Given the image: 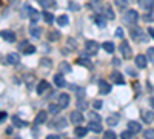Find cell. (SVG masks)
<instances>
[{
  "mask_svg": "<svg viewBox=\"0 0 154 139\" xmlns=\"http://www.w3.org/2000/svg\"><path fill=\"white\" fill-rule=\"evenodd\" d=\"M99 48H100V45L96 40H86L85 42V51H86L88 56H96L97 51H99Z\"/></svg>",
  "mask_w": 154,
  "mask_h": 139,
  "instance_id": "obj_1",
  "label": "cell"
},
{
  "mask_svg": "<svg viewBox=\"0 0 154 139\" xmlns=\"http://www.w3.org/2000/svg\"><path fill=\"white\" fill-rule=\"evenodd\" d=\"M137 19H139V14H137V11H134V9H128L123 14V22L126 25H136Z\"/></svg>",
  "mask_w": 154,
  "mask_h": 139,
  "instance_id": "obj_2",
  "label": "cell"
},
{
  "mask_svg": "<svg viewBox=\"0 0 154 139\" xmlns=\"http://www.w3.org/2000/svg\"><path fill=\"white\" fill-rule=\"evenodd\" d=\"M119 49H120V53H122L123 59H131L133 53H131V46L128 45V42H125V40H123V42L119 45Z\"/></svg>",
  "mask_w": 154,
  "mask_h": 139,
  "instance_id": "obj_3",
  "label": "cell"
},
{
  "mask_svg": "<svg viewBox=\"0 0 154 139\" xmlns=\"http://www.w3.org/2000/svg\"><path fill=\"white\" fill-rule=\"evenodd\" d=\"M69 119H71V122L74 124V125H77V124H82L83 122V115L80 111H72L71 115H69Z\"/></svg>",
  "mask_w": 154,
  "mask_h": 139,
  "instance_id": "obj_4",
  "label": "cell"
},
{
  "mask_svg": "<svg viewBox=\"0 0 154 139\" xmlns=\"http://www.w3.org/2000/svg\"><path fill=\"white\" fill-rule=\"evenodd\" d=\"M6 62L9 65H19L20 64V56L17 53H9L6 56Z\"/></svg>",
  "mask_w": 154,
  "mask_h": 139,
  "instance_id": "obj_5",
  "label": "cell"
},
{
  "mask_svg": "<svg viewBox=\"0 0 154 139\" xmlns=\"http://www.w3.org/2000/svg\"><path fill=\"white\" fill-rule=\"evenodd\" d=\"M69 94H66V93H62V94H59V105L62 107V108H66L68 105H69Z\"/></svg>",
  "mask_w": 154,
  "mask_h": 139,
  "instance_id": "obj_6",
  "label": "cell"
},
{
  "mask_svg": "<svg viewBox=\"0 0 154 139\" xmlns=\"http://www.w3.org/2000/svg\"><path fill=\"white\" fill-rule=\"evenodd\" d=\"M120 121V115L119 113H111V116H108L106 119V124L109 125V127H114V125H117Z\"/></svg>",
  "mask_w": 154,
  "mask_h": 139,
  "instance_id": "obj_7",
  "label": "cell"
},
{
  "mask_svg": "<svg viewBox=\"0 0 154 139\" xmlns=\"http://www.w3.org/2000/svg\"><path fill=\"white\" fill-rule=\"evenodd\" d=\"M137 2H139V6L143 11H149L154 8V0H137Z\"/></svg>",
  "mask_w": 154,
  "mask_h": 139,
  "instance_id": "obj_8",
  "label": "cell"
},
{
  "mask_svg": "<svg viewBox=\"0 0 154 139\" xmlns=\"http://www.w3.org/2000/svg\"><path fill=\"white\" fill-rule=\"evenodd\" d=\"M128 130L133 131L134 134L140 133V131H142V125H140L139 122H136V121H130V122H128Z\"/></svg>",
  "mask_w": 154,
  "mask_h": 139,
  "instance_id": "obj_9",
  "label": "cell"
},
{
  "mask_svg": "<svg viewBox=\"0 0 154 139\" xmlns=\"http://www.w3.org/2000/svg\"><path fill=\"white\" fill-rule=\"evenodd\" d=\"M99 91L102 94H108L111 91V85L106 81H99Z\"/></svg>",
  "mask_w": 154,
  "mask_h": 139,
  "instance_id": "obj_10",
  "label": "cell"
},
{
  "mask_svg": "<svg viewBox=\"0 0 154 139\" xmlns=\"http://www.w3.org/2000/svg\"><path fill=\"white\" fill-rule=\"evenodd\" d=\"M46 119H48V113L42 110V111H38V113H37V116H35L34 122H35V125H40V124L46 122Z\"/></svg>",
  "mask_w": 154,
  "mask_h": 139,
  "instance_id": "obj_11",
  "label": "cell"
},
{
  "mask_svg": "<svg viewBox=\"0 0 154 139\" xmlns=\"http://www.w3.org/2000/svg\"><path fill=\"white\" fill-rule=\"evenodd\" d=\"M20 49L23 51V54H32V53L35 51V46H34V45H29L28 42H23V43L20 45Z\"/></svg>",
  "mask_w": 154,
  "mask_h": 139,
  "instance_id": "obj_12",
  "label": "cell"
},
{
  "mask_svg": "<svg viewBox=\"0 0 154 139\" xmlns=\"http://www.w3.org/2000/svg\"><path fill=\"white\" fill-rule=\"evenodd\" d=\"M111 81H112L114 84H117V85H122V84H125L123 74H120L119 71H114V73L111 74Z\"/></svg>",
  "mask_w": 154,
  "mask_h": 139,
  "instance_id": "obj_13",
  "label": "cell"
},
{
  "mask_svg": "<svg viewBox=\"0 0 154 139\" xmlns=\"http://www.w3.org/2000/svg\"><path fill=\"white\" fill-rule=\"evenodd\" d=\"M131 37L134 40H137V42H142L143 40V33H142V30L140 28H133L131 30Z\"/></svg>",
  "mask_w": 154,
  "mask_h": 139,
  "instance_id": "obj_14",
  "label": "cell"
},
{
  "mask_svg": "<svg viewBox=\"0 0 154 139\" xmlns=\"http://www.w3.org/2000/svg\"><path fill=\"white\" fill-rule=\"evenodd\" d=\"M0 36H2L6 42H14V40H16V34L12 33V31H9V30L2 31V33H0Z\"/></svg>",
  "mask_w": 154,
  "mask_h": 139,
  "instance_id": "obj_15",
  "label": "cell"
},
{
  "mask_svg": "<svg viewBox=\"0 0 154 139\" xmlns=\"http://www.w3.org/2000/svg\"><path fill=\"white\" fill-rule=\"evenodd\" d=\"M102 14H103V17L108 19V20H112V19L116 17V16H114V11L111 9L109 5H105V6H103V11H102Z\"/></svg>",
  "mask_w": 154,
  "mask_h": 139,
  "instance_id": "obj_16",
  "label": "cell"
},
{
  "mask_svg": "<svg viewBox=\"0 0 154 139\" xmlns=\"http://www.w3.org/2000/svg\"><path fill=\"white\" fill-rule=\"evenodd\" d=\"M48 88H49V84H48L46 81H40V82L37 84V88H35V90H37V94H43V93L48 90Z\"/></svg>",
  "mask_w": 154,
  "mask_h": 139,
  "instance_id": "obj_17",
  "label": "cell"
},
{
  "mask_svg": "<svg viewBox=\"0 0 154 139\" xmlns=\"http://www.w3.org/2000/svg\"><path fill=\"white\" fill-rule=\"evenodd\" d=\"M88 130H91V131H94V133H100V131H102V125H100V122L89 121V124H88Z\"/></svg>",
  "mask_w": 154,
  "mask_h": 139,
  "instance_id": "obj_18",
  "label": "cell"
},
{
  "mask_svg": "<svg viewBox=\"0 0 154 139\" xmlns=\"http://www.w3.org/2000/svg\"><path fill=\"white\" fill-rule=\"evenodd\" d=\"M54 82H56V85H57L59 88H63V87L66 85V81H65V77H63V73L54 76Z\"/></svg>",
  "mask_w": 154,
  "mask_h": 139,
  "instance_id": "obj_19",
  "label": "cell"
},
{
  "mask_svg": "<svg viewBox=\"0 0 154 139\" xmlns=\"http://www.w3.org/2000/svg\"><path fill=\"white\" fill-rule=\"evenodd\" d=\"M136 65L139 68H145L146 67V56H143V54L136 56Z\"/></svg>",
  "mask_w": 154,
  "mask_h": 139,
  "instance_id": "obj_20",
  "label": "cell"
},
{
  "mask_svg": "<svg viewBox=\"0 0 154 139\" xmlns=\"http://www.w3.org/2000/svg\"><path fill=\"white\" fill-rule=\"evenodd\" d=\"M60 37H62V34L59 31H56V30H51L48 33V40H51V42H57Z\"/></svg>",
  "mask_w": 154,
  "mask_h": 139,
  "instance_id": "obj_21",
  "label": "cell"
},
{
  "mask_svg": "<svg viewBox=\"0 0 154 139\" xmlns=\"http://www.w3.org/2000/svg\"><path fill=\"white\" fill-rule=\"evenodd\" d=\"M37 2L43 8H54L56 6V0H37Z\"/></svg>",
  "mask_w": 154,
  "mask_h": 139,
  "instance_id": "obj_22",
  "label": "cell"
},
{
  "mask_svg": "<svg viewBox=\"0 0 154 139\" xmlns=\"http://www.w3.org/2000/svg\"><path fill=\"white\" fill-rule=\"evenodd\" d=\"M142 119H143V122H146V124L152 122V121H154V113H152V111H143V113H142Z\"/></svg>",
  "mask_w": 154,
  "mask_h": 139,
  "instance_id": "obj_23",
  "label": "cell"
},
{
  "mask_svg": "<svg viewBox=\"0 0 154 139\" xmlns=\"http://www.w3.org/2000/svg\"><path fill=\"white\" fill-rule=\"evenodd\" d=\"M74 133H75V136L77 137H83V136H86V133H88V128L86 127H75L74 128Z\"/></svg>",
  "mask_w": 154,
  "mask_h": 139,
  "instance_id": "obj_24",
  "label": "cell"
},
{
  "mask_svg": "<svg viewBox=\"0 0 154 139\" xmlns=\"http://www.w3.org/2000/svg\"><path fill=\"white\" fill-rule=\"evenodd\" d=\"M29 31H31V36L32 37H40V34H42V30L38 28V27H35V23H31V28H29Z\"/></svg>",
  "mask_w": 154,
  "mask_h": 139,
  "instance_id": "obj_25",
  "label": "cell"
},
{
  "mask_svg": "<svg viewBox=\"0 0 154 139\" xmlns=\"http://www.w3.org/2000/svg\"><path fill=\"white\" fill-rule=\"evenodd\" d=\"M77 64L82 65V67H86V68H91L93 67L91 65V60H89L88 57H79V59H77Z\"/></svg>",
  "mask_w": 154,
  "mask_h": 139,
  "instance_id": "obj_26",
  "label": "cell"
},
{
  "mask_svg": "<svg viewBox=\"0 0 154 139\" xmlns=\"http://www.w3.org/2000/svg\"><path fill=\"white\" fill-rule=\"evenodd\" d=\"M60 110H62V107L57 104H49V107H48V111L51 113V115H59V113H60Z\"/></svg>",
  "mask_w": 154,
  "mask_h": 139,
  "instance_id": "obj_27",
  "label": "cell"
},
{
  "mask_svg": "<svg viewBox=\"0 0 154 139\" xmlns=\"http://www.w3.org/2000/svg\"><path fill=\"white\" fill-rule=\"evenodd\" d=\"M57 23L60 25V27H66V25L69 23V19L66 14H62L60 17H57Z\"/></svg>",
  "mask_w": 154,
  "mask_h": 139,
  "instance_id": "obj_28",
  "label": "cell"
},
{
  "mask_svg": "<svg viewBox=\"0 0 154 139\" xmlns=\"http://www.w3.org/2000/svg\"><path fill=\"white\" fill-rule=\"evenodd\" d=\"M42 17H43V20L46 22V23H53L54 22V16L51 14V12H48V11H45V12H42Z\"/></svg>",
  "mask_w": 154,
  "mask_h": 139,
  "instance_id": "obj_29",
  "label": "cell"
},
{
  "mask_svg": "<svg viewBox=\"0 0 154 139\" xmlns=\"http://www.w3.org/2000/svg\"><path fill=\"white\" fill-rule=\"evenodd\" d=\"M66 124H68V122H66L65 118H60V119L56 121V125H54V127L59 128V130H62V128H65V127H66Z\"/></svg>",
  "mask_w": 154,
  "mask_h": 139,
  "instance_id": "obj_30",
  "label": "cell"
},
{
  "mask_svg": "<svg viewBox=\"0 0 154 139\" xmlns=\"http://www.w3.org/2000/svg\"><path fill=\"white\" fill-rule=\"evenodd\" d=\"M59 70H60V73H69L71 71V65L68 64V62H62V64L59 65Z\"/></svg>",
  "mask_w": 154,
  "mask_h": 139,
  "instance_id": "obj_31",
  "label": "cell"
},
{
  "mask_svg": "<svg viewBox=\"0 0 154 139\" xmlns=\"http://www.w3.org/2000/svg\"><path fill=\"white\" fill-rule=\"evenodd\" d=\"M102 48H103L106 53H112L114 51V43L112 42H103L102 43Z\"/></svg>",
  "mask_w": 154,
  "mask_h": 139,
  "instance_id": "obj_32",
  "label": "cell"
},
{
  "mask_svg": "<svg viewBox=\"0 0 154 139\" xmlns=\"http://www.w3.org/2000/svg\"><path fill=\"white\" fill-rule=\"evenodd\" d=\"M12 122H14V124L17 125V127H26V125H28V122H26V121H20L17 116L12 118Z\"/></svg>",
  "mask_w": 154,
  "mask_h": 139,
  "instance_id": "obj_33",
  "label": "cell"
},
{
  "mask_svg": "<svg viewBox=\"0 0 154 139\" xmlns=\"http://www.w3.org/2000/svg\"><path fill=\"white\" fill-rule=\"evenodd\" d=\"M40 64H42L43 67H46V68L53 67V62H51V59H46V57H42V59H40Z\"/></svg>",
  "mask_w": 154,
  "mask_h": 139,
  "instance_id": "obj_34",
  "label": "cell"
},
{
  "mask_svg": "<svg viewBox=\"0 0 154 139\" xmlns=\"http://www.w3.org/2000/svg\"><path fill=\"white\" fill-rule=\"evenodd\" d=\"M96 23H97V27L103 28V27H105V19L102 17V16H97V17H96Z\"/></svg>",
  "mask_w": 154,
  "mask_h": 139,
  "instance_id": "obj_35",
  "label": "cell"
},
{
  "mask_svg": "<svg viewBox=\"0 0 154 139\" xmlns=\"http://www.w3.org/2000/svg\"><path fill=\"white\" fill-rule=\"evenodd\" d=\"M89 121H96V122H100V115H97V113H89Z\"/></svg>",
  "mask_w": 154,
  "mask_h": 139,
  "instance_id": "obj_36",
  "label": "cell"
},
{
  "mask_svg": "<svg viewBox=\"0 0 154 139\" xmlns=\"http://www.w3.org/2000/svg\"><path fill=\"white\" fill-rule=\"evenodd\" d=\"M103 136H105L106 139H116V133H114L112 130H106V131L103 133Z\"/></svg>",
  "mask_w": 154,
  "mask_h": 139,
  "instance_id": "obj_37",
  "label": "cell"
},
{
  "mask_svg": "<svg viewBox=\"0 0 154 139\" xmlns=\"http://www.w3.org/2000/svg\"><path fill=\"white\" fill-rule=\"evenodd\" d=\"M143 19H145V22H152V20H154V11L149 9V12H148V14H146Z\"/></svg>",
  "mask_w": 154,
  "mask_h": 139,
  "instance_id": "obj_38",
  "label": "cell"
},
{
  "mask_svg": "<svg viewBox=\"0 0 154 139\" xmlns=\"http://www.w3.org/2000/svg\"><path fill=\"white\" fill-rule=\"evenodd\" d=\"M148 60L154 64V48H148Z\"/></svg>",
  "mask_w": 154,
  "mask_h": 139,
  "instance_id": "obj_39",
  "label": "cell"
},
{
  "mask_svg": "<svg viewBox=\"0 0 154 139\" xmlns=\"http://www.w3.org/2000/svg\"><path fill=\"white\" fill-rule=\"evenodd\" d=\"M133 136H134V133H133V131H130V130L122 131V137H125V139H131Z\"/></svg>",
  "mask_w": 154,
  "mask_h": 139,
  "instance_id": "obj_40",
  "label": "cell"
},
{
  "mask_svg": "<svg viewBox=\"0 0 154 139\" xmlns=\"http://www.w3.org/2000/svg\"><path fill=\"white\" fill-rule=\"evenodd\" d=\"M143 136H145L146 139H154V130H151V128L146 130V131L143 133Z\"/></svg>",
  "mask_w": 154,
  "mask_h": 139,
  "instance_id": "obj_41",
  "label": "cell"
},
{
  "mask_svg": "<svg viewBox=\"0 0 154 139\" xmlns=\"http://www.w3.org/2000/svg\"><path fill=\"white\" fill-rule=\"evenodd\" d=\"M116 36L120 37V39H123V30L122 28H117V30H116Z\"/></svg>",
  "mask_w": 154,
  "mask_h": 139,
  "instance_id": "obj_42",
  "label": "cell"
},
{
  "mask_svg": "<svg viewBox=\"0 0 154 139\" xmlns=\"http://www.w3.org/2000/svg\"><path fill=\"white\" fill-rule=\"evenodd\" d=\"M93 105H94L96 110H100V108H102V100H94V104H93Z\"/></svg>",
  "mask_w": 154,
  "mask_h": 139,
  "instance_id": "obj_43",
  "label": "cell"
},
{
  "mask_svg": "<svg viewBox=\"0 0 154 139\" xmlns=\"http://www.w3.org/2000/svg\"><path fill=\"white\" fill-rule=\"evenodd\" d=\"M86 107H88V105L83 102V99H80V100H79V108H80V110H83V108H86Z\"/></svg>",
  "mask_w": 154,
  "mask_h": 139,
  "instance_id": "obj_44",
  "label": "cell"
},
{
  "mask_svg": "<svg viewBox=\"0 0 154 139\" xmlns=\"http://www.w3.org/2000/svg\"><path fill=\"white\" fill-rule=\"evenodd\" d=\"M148 34L151 36V39L154 40V28H148Z\"/></svg>",
  "mask_w": 154,
  "mask_h": 139,
  "instance_id": "obj_45",
  "label": "cell"
},
{
  "mask_svg": "<svg viewBox=\"0 0 154 139\" xmlns=\"http://www.w3.org/2000/svg\"><path fill=\"white\" fill-rule=\"evenodd\" d=\"M69 8H71V9H79L80 6H79V5H75V3H69Z\"/></svg>",
  "mask_w": 154,
  "mask_h": 139,
  "instance_id": "obj_46",
  "label": "cell"
},
{
  "mask_svg": "<svg viewBox=\"0 0 154 139\" xmlns=\"http://www.w3.org/2000/svg\"><path fill=\"white\" fill-rule=\"evenodd\" d=\"M6 119V113H0V121H5Z\"/></svg>",
  "mask_w": 154,
  "mask_h": 139,
  "instance_id": "obj_47",
  "label": "cell"
},
{
  "mask_svg": "<svg viewBox=\"0 0 154 139\" xmlns=\"http://www.w3.org/2000/svg\"><path fill=\"white\" fill-rule=\"evenodd\" d=\"M48 139H60V137H59L57 134H49V136H48Z\"/></svg>",
  "mask_w": 154,
  "mask_h": 139,
  "instance_id": "obj_48",
  "label": "cell"
},
{
  "mask_svg": "<svg viewBox=\"0 0 154 139\" xmlns=\"http://www.w3.org/2000/svg\"><path fill=\"white\" fill-rule=\"evenodd\" d=\"M112 64H114V65H120V60H119V59H114Z\"/></svg>",
  "mask_w": 154,
  "mask_h": 139,
  "instance_id": "obj_49",
  "label": "cell"
},
{
  "mask_svg": "<svg viewBox=\"0 0 154 139\" xmlns=\"http://www.w3.org/2000/svg\"><path fill=\"white\" fill-rule=\"evenodd\" d=\"M149 104H151V107L154 108V97H151V99H149Z\"/></svg>",
  "mask_w": 154,
  "mask_h": 139,
  "instance_id": "obj_50",
  "label": "cell"
},
{
  "mask_svg": "<svg viewBox=\"0 0 154 139\" xmlns=\"http://www.w3.org/2000/svg\"><path fill=\"white\" fill-rule=\"evenodd\" d=\"M125 3H133V2H136V0H123Z\"/></svg>",
  "mask_w": 154,
  "mask_h": 139,
  "instance_id": "obj_51",
  "label": "cell"
}]
</instances>
